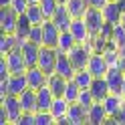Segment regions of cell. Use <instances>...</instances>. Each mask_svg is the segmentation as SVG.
<instances>
[{
	"label": "cell",
	"mask_w": 125,
	"mask_h": 125,
	"mask_svg": "<svg viewBox=\"0 0 125 125\" xmlns=\"http://www.w3.org/2000/svg\"><path fill=\"white\" fill-rule=\"evenodd\" d=\"M69 2V0H59V4H67Z\"/></svg>",
	"instance_id": "60d3db41"
},
{
	"label": "cell",
	"mask_w": 125,
	"mask_h": 125,
	"mask_svg": "<svg viewBox=\"0 0 125 125\" xmlns=\"http://www.w3.org/2000/svg\"><path fill=\"white\" fill-rule=\"evenodd\" d=\"M67 121L69 125H83L87 123V109L81 103H71L69 105V113H67Z\"/></svg>",
	"instance_id": "2e32d148"
},
{
	"label": "cell",
	"mask_w": 125,
	"mask_h": 125,
	"mask_svg": "<svg viewBox=\"0 0 125 125\" xmlns=\"http://www.w3.org/2000/svg\"><path fill=\"white\" fill-rule=\"evenodd\" d=\"M91 8H99V10H103L105 8V4L109 2V0H87Z\"/></svg>",
	"instance_id": "8d00e7d4"
},
{
	"label": "cell",
	"mask_w": 125,
	"mask_h": 125,
	"mask_svg": "<svg viewBox=\"0 0 125 125\" xmlns=\"http://www.w3.org/2000/svg\"><path fill=\"white\" fill-rule=\"evenodd\" d=\"M117 49H125V26L123 24H113V32H111V38H109Z\"/></svg>",
	"instance_id": "f1b7e54d"
},
{
	"label": "cell",
	"mask_w": 125,
	"mask_h": 125,
	"mask_svg": "<svg viewBox=\"0 0 125 125\" xmlns=\"http://www.w3.org/2000/svg\"><path fill=\"white\" fill-rule=\"evenodd\" d=\"M54 117L51 111H36V125H52Z\"/></svg>",
	"instance_id": "836d02e7"
},
{
	"label": "cell",
	"mask_w": 125,
	"mask_h": 125,
	"mask_svg": "<svg viewBox=\"0 0 125 125\" xmlns=\"http://www.w3.org/2000/svg\"><path fill=\"white\" fill-rule=\"evenodd\" d=\"M41 8H42V12H44V16L46 18H52L54 16V12H57V8H59V0H41Z\"/></svg>",
	"instance_id": "4dcf8cb0"
},
{
	"label": "cell",
	"mask_w": 125,
	"mask_h": 125,
	"mask_svg": "<svg viewBox=\"0 0 125 125\" xmlns=\"http://www.w3.org/2000/svg\"><path fill=\"white\" fill-rule=\"evenodd\" d=\"M73 81L79 85L81 89H89L91 85H93V81H95V77H93V73L89 71L87 67H85V69H77V73H75V77H73Z\"/></svg>",
	"instance_id": "484cf974"
},
{
	"label": "cell",
	"mask_w": 125,
	"mask_h": 125,
	"mask_svg": "<svg viewBox=\"0 0 125 125\" xmlns=\"http://www.w3.org/2000/svg\"><path fill=\"white\" fill-rule=\"evenodd\" d=\"M85 22H87V26L91 30V34H99L101 28L105 26V16H103V10L99 8H89L87 14H85Z\"/></svg>",
	"instance_id": "ba28073f"
},
{
	"label": "cell",
	"mask_w": 125,
	"mask_h": 125,
	"mask_svg": "<svg viewBox=\"0 0 125 125\" xmlns=\"http://www.w3.org/2000/svg\"><path fill=\"white\" fill-rule=\"evenodd\" d=\"M121 14H123V8H121V4L117 2V0H109L105 4V8H103L105 22H109V24H119Z\"/></svg>",
	"instance_id": "e0dca14e"
},
{
	"label": "cell",
	"mask_w": 125,
	"mask_h": 125,
	"mask_svg": "<svg viewBox=\"0 0 125 125\" xmlns=\"http://www.w3.org/2000/svg\"><path fill=\"white\" fill-rule=\"evenodd\" d=\"M67 8H69V12H71L73 18H83L91 6H89L87 0H69V2H67Z\"/></svg>",
	"instance_id": "cb8c5ba5"
},
{
	"label": "cell",
	"mask_w": 125,
	"mask_h": 125,
	"mask_svg": "<svg viewBox=\"0 0 125 125\" xmlns=\"http://www.w3.org/2000/svg\"><path fill=\"white\" fill-rule=\"evenodd\" d=\"M18 16L12 10V6H0V30L2 32H14L16 30V22H18Z\"/></svg>",
	"instance_id": "277c9868"
},
{
	"label": "cell",
	"mask_w": 125,
	"mask_h": 125,
	"mask_svg": "<svg viewBox=\"0 0 125 125\" xmlns=\"http://www.w3.org/2000/svg\"><path fill=\"white\" fill-rule=\"evenodd\" d=\"M87 69L93 73V77H105L107 71H109V62H107V59H105V54L95 51V52L91 54L89 62H87Z\"/></svg>",
	"instance_id": "8992f818"
},
{
	"label": "cell",
	"mask_w": 125,
	"mask_h": 125,
	"mask_svg": "<svg viewBox=\"0 0 125 125\" xmlns=\"http://www.w3.org/2000/svg\"><path fill=\"white\" fill-rule=\"evenodd\" d=\"M30 28H32V22L28 20V16H26V14H20V16H18V22H16V30H14V34L20 38V42L28 41Z\"/></svg>",
	"instance_id": "d4e9b609"
},
{
	"label": "cell",
	"mask_w": 125,
	"mask_h": 125,
	"mask_svg": "<svg viewBox=\"0 0 125 125\" xmlns=\"http://www.w3.org/2000/svg\"><path fill=\"white\" fill-rule=\"evenodd\" d=\"M10 6H12V10L16 12V14H24L30 4H28V0H12Z\"/></svg>",
	"instance_id": "e575fe53"
},
{
	"label": "cell",
	"mask_w": 125,
	"mask_h": 125,
	"mask_svg": "<svg viewBox=\"0 0 125 125\" xmlns=\"http://www.w3.org/2000/svg\"><path fill=\"white\" fill-rule=\"evenodd\" d=\"M69 105H71V103H69L65 97H54L52 105H51V113H52V117H54V123L61 121L62 117H67V113H69Z\"/></svg>",
	"instance_id": "7402d4cb"
},
{
	"label": "cell",
	"mask_w": 125,
	"mask_h": 125,
	"mask_svg": "<svg viewBox=\"0 0 125 125\" xmlns=\"http://www.w3.org/2000/svg\"><path fill=\"white\" fill-rule=\"evenodd\" d=\"M77 103H81L85 109H89L93 103H95V97H93L91 89H81V93H79V99H77Z\"/></svg>",
	"instance_id": "1f68e13d"
},
{
	"label": "cell",
	"mask_w": 125,
	"mask_h": 125,
	"mask_svg": "<svg viewBox=\"0 0 125 125\" xmlns=\"http://www.w3.org/2000/svg\"><path fill=\"white\" fill-rule=\"evenodd\" d=\"M26 16H28V20L32 22V24H42L44 20H49L44 16V12H42V8H41V4H30L28 8H26Z\"/></svg>",
	"instance_id": "4316f807"
},
{
	"label": "cell",
	"mask_w": 125,
	"mask_h": 125,
	"mask_svg": "<svg viewBox=\"0 0 125 125\" xmlns=\"http://www.w3.org/2000/svg\"><path fill=\"white\" fill-rule=\"evenodd\" d=\"M62 30L49 18L42 22V46H57Z\"/></svg>",
	"instance_id": "5b68a950"
},
{
	"label": "cell",
	"mask_w": 125,
	"mask_h": 125,
	"mask_svg": "<svg viewBox=\"0 0 125 125\" xmlns=\"http://www.w3.org/2000/svg\"><path fill=\"white\" fill-rule=\"evenodd\" d=\"M20 99V105H22V111H36V89H26L24 93L18 95Z\"/></svg>",
	"instance_id": "603a6c76"
},
{
	"label": "cell",
	"mask_w": 125,
	"mask_h": 125,
	"mask_svg": "<svg viewBox=\"0 0 125 125\" xmlns=\"http://www.w3.org/2000/svg\"><path fill=\"white\" fill-rule=\"evenodd\" d=\"M6 83V89H8V95H20L28 89V81H26V75H10L8 79H2Z\"/></svg>",
	"instance_id": "8fae6325"
},
{
	"label": "cell",
	"mask_w": 125,
	"mask_h": 125,
	"mask_svg": "<svg viewBox=\"0 0 125 125\" xmlns=\"http://www.w3.org/2000/svg\"><path fill=\"white\" fill-rule=\"evenodd\" d=\"M79 93H81V87L71 79V81L67 83V89H65V93H62V97H65L69 103H77V99H79Z\"/></svg>",
	"instance_id": "f546056e"
},
{
	"label": "cell",
	"mask_w": 125,
	"mask_h": 125,
	"mask_svg": "<svg viewBox=\"0 0 125 125\" xmlns=\"http://www.w3.org/2000/svg\"><path fill=\"white\" fill-rule=\"evenodd\" d=\"M51 20H52L61 30H69V28H71V24H73V16H71V12H69L67 4H61Z\"/></svg>",
	"instance_id": "ac0fdd59"
},
{
	"label": "cell",
	"mask_w": 125,
	"mask_h": 125,
	"mask_svg": "<svg viewBox=\"0 0 125 125\" xmlns=\"http://www.w3.org/2000/svg\"><path fill=\"white\" fill-rule=\"evenodd\" d=\"M119 24H123V26H125V10H123V14H121V20H119Z\"/></svg>",
	"instance_id": "f35d334b"
},
{
	"label": "cell",
	"mask_w": 125,
	"mask_h": 125,
	"mask_svg": "<svg viewBox=\"0 0 125 125\" xmlns=\"http://www.w3.org/2000/svg\"><path fill=\"white\" fill-rule=\"evenodd\" d=\"M0 107H4V111L8 113L10 123H14V125L18 123L20 115H22V105H20V99L16 95H4L2 97V105H0Z\"/></svg>",
	"instance_id": "3957f363"
},
{
	"label": "cell",
	"mask_w": 125,
	"mask_h": 125,
	"mask_svg": "<svg viewBox=\"0 0 125 125\" xmlns=\"http://www.w3.org/2000/svg\"><path fill=\"white\" fill-rule=\"evenodd\" d=\"M57 59H59V49H57V46H41V54H38V67H41L46 75H52V73H54Z\"/></svg>",
	"instance_id": "6da1fadb"
},
{
	"label": "cell",
	"mask_w": 125,
	"mask_h": 125,
	"mask_svg": "<svg viewBox=\"0 0 125 125\" xmlns=\"http://www.w3.org/2000/svg\"><path fill=\"white\" fill-rule=\"evenodd\" d=\"M71 34L75 36L77 42H89L91 41V30L87 26V22H85V18H73V24H71Z\"/></svg>",
	"instance_id": "7c38bea8"
},
{
	"label": "cell",
	"mask_w": 125,
	"mask_h": 125,
	"mask_svg": "<svg viewBox=\"0 0 125 125\" xmlns=\"http://www.w3.org/2000/svg\"><path fill=\"white\" fill-rule=\"evenodd\" d=\"M105 79L109 83V89H111V93H119L123 91V83H125V71L119 67H111L105 75Z\"/></svg>",
	"instance_id": "9c48e42d"
},
{
	"label": "cell",
	"mask_w": 125,
	"mask_h": 125,
	"mask_svg": "<svg viewBox=\"0 0 125 125\" xmlns=\"http://www.w3.org/2000/svg\"><path fill=\"white\" fill-rule=\"evenodd\" d=\"M121 95H123V97H125V83H123V91H121Z\"/></svg>",
	"instance_id": "b9f144b4"
},
{
	"label": "cell",
	"mask_w": 125,
	"mask_h": 125,
	"mask_svg": "<svg viewBox=\"0 0 125 125\" xmlns=\"http://www.w3.org/2000/svg\"><path fill=\"white\" fill-rule=\"evenodd\" d=\"M75 44H77V41H75V36L71 34V30H62V32H61V38H59L57 49H59L61 52H69Z\"/></svg>",
	"instance_id": "83f0119b"
},
{
	"label": "cell",
	"mask_w": 125,
	"mask_h": 125,
	"mask_svg": "<svg viewBox=\"0 0 125 125\" xmlns=\"http://www.w3.org/2000/svg\"><path fill=\"white\" fill-rule=\"evenodd\" d=\"M24 75H26V81H28L30 89H41L42 85H46V81H49V75H46L38 65L36 67H28V71Z\"/></svg>",
	"instance_id": "4fadbf2b"
},
{
	"label": "cell",
	"mask_w": 125,
	"mask_h": 125,
	"mask_svg": "<svg viewBox=\"0 0 125 125\" xmlns=\"http://www.w3.org/2000/svg\"><path fill=\"white\" fill-rule=\"evenodd\" d=\"M91 93H93V97H95V101H103L109 93H111V89H109V83L105 77H95V81H93L91 85Z\"/></svg>",
	"instance_id": "ffe728a7"
},
{
	"label": "cell",
	"mask_w": 125,
	"mask_h": 125,
	"mask_svg": "<svg viewBox=\"0 0 125 125\" xmlns=\"http://www.w3.org/2000/svg\"><path fill=\"white\" fill-rule=\"evenodd\" d=\"M54 73H59L61 77H65V79L71 81L75 73H77V67L73 65L71 57H69L67 52H61L59 51V59H57V67H54Z\"/></svg>",
	"instance_id": "52a82bcc"
},
{
	"label": "cell",
	"mask_w": 125,
	"mask_h": 125,
	"mask_svg": "<svg viewBox=\"0 0 125 125\" xmlns=\"http://www.w3.org/2000/svg\"><path fill=\"white\" fill-rule=\"evenodd\" d=\"M16 49H20V38L14 32H2V36H0V52L8 54Z\"/></svg>",
	"instance_id": "d6986e66"
},
{
	"label": "cell",
	"mask_w": 125,
	"mask_h": 125,
	"mask_svg": "<svg viewBox=\"0 0 125 125\" xmlns=\"http://www.w3.org/2000/svg\"><path fill=\"white\" fill-rule=\"evenodd\" d=\"M41 0H28V4H38Z\"/></svg>",
	"instance_id": "ab89813d"
},
{
	"label": "cell",
	"mask_w": 125,
	"mask_h": 125,
	"mask_svg": "<svg viewBox=\"0 0 125 125\" xmlns=\"http://www.w3.org/2000/svg\"><path fill=\"white\" fill-rule=\"evenodd\" d=\"M2 57L6 59V62H8L12 75H22V73L28 71V62H26V59H24V54H22L20 49L12 51V52H8V54H2Z\"/></svg>",
	"instance_id": "7a4b0ae2"
},
{
	"label": "cell",
	"mask_w": 125,
	"mask_h": 125,
	"mask_svg": "<svg viewBox=\"0 0 125 125\" xmlns=\"http://www.w3.org/2000/svg\"><path fill=\"white\" fill-rule=\"evenodd\" d=\"M52 101H54V95L49 85H42L41 89H36V111H51Z\"/></svg>",
	"instance_id": "5bb4252c"
},
{
	"label": "cell",
	"mask_w": 125,
	"mask_h": 125,
	"mask_svg": "<svg viewBox=\"0 0 125 125\" xmlns=\"http://www.w3.org/2000/svg\"><path fill=\"white\" fill-rule=\"evenodd\" d=\"M123 101H125V97L119 95V93H109V95L101 101V103H103V107H105V111H107V115H109V119H113V117L119 113Z\"/></svg>",
	"instance_id": "9a60e30c"
},
{
	"label": "cell",
	"mask_w": 125,
	"mask_h": 125,
	"mask_svg": "<svg viewBox=\"0 0 125 125\" xmlns=\"http://www.w3.org/2000/svg\"><path fill=\"white\" fill-rule=\"evenodd\" d=\"M109 123H119V125H125V101H123V105L119 109V113H117L113 119H109Z\"/></svg>",
	"instance_id": "d590c367"
},
{
	"label": "cell",
	"mask_w": 125,
	"mask_h": 125,
	"mask_svg": "<svg viewBox=\"0 0 125 125\" xmlns=\"http://www.w3.org/2000/svg\"><path fill=\"white\" fill-rule=\"evenodd\" d=\"M28 41H32V42L42 46V24H32L30 34H28Z\"/></svg>",
	"instance_id": "d6a6232c"
},
{
	"label": "cell",
	"mask_w": 125,
	"mask_h": 125,
	"mask_svg": "<svg viewBox=\"0 0 125 125\" xmlns=\"http://www.w3.org/2000/svg\"><path fill=\"white\" fill-rule=\"evenodd\" d=\"M67 83H69V79L61 77L59 73L49 75V81H46V85L51 87V91H52L54 97H62V93H65V89H67Z\"/></svg>",
	"instance_id": "44dd1931"
},
{
	"label": "cell",
	"mask_w": 125,
	"mask_h": 125,
	"mask_svg": "<svg viewBox=\"0 0 125 125\" xmlns=\"http://www.w3.org/2000/svg\"><path fill=\"white\" fill-rule=\"evenodd\" d=\"M87 123L91 125H101V123H109V115L105 111V107L101 101H95L89 109H87Z\"/></svg>",
	"instance_id": "30bf717a"
},
{
	"label": "cell",
	"mask_w": 125,
	"mask_h": 125,
	"mask_svg": "<svg viewBox=\"0 0 125 125\" xmlns=\"http://www.w3.org/2000/svg\"><path fill=\"white\" fill-rule=\"evenodd\" d=\"M12 0H0V6H10Z\"/></svg>",
	"instance_id": "74e56055"
}]
</instances>
